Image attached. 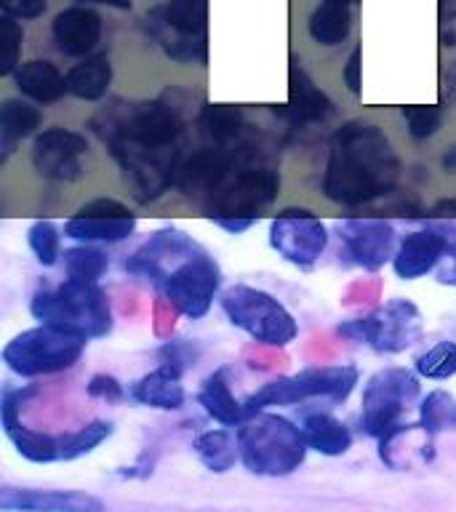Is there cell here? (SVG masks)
<instances>
[{
	"instance_id": "cell-1",
	"label": "cell",
	"mask_w": 456,
	"mask_h": 512,
	"mask_svg": "<svg viewBox=\"0 0 456 512\" xmlns=\"http://www.w3.org/2000/svg\"><path fill=\"white\" fill-rule=\"evenodd\" d=\"M400 158L384 128L350 120L331 136L326 174L320 190L336 206H366L395 190Z\"/></svg>"
},
{
	"instance_id": "cell-2",
	"label": "cell",
	"mask_w": 456,
	"mask_h": 512,
	"mask_svg": "<svg viewBox=\"0 0 456 512\" xmlns=\"http://www.w3.org/2000/svg\"><path fill=\"white\" fill-rule=\"evenodd\" d=\"M240 462L251 475L283 478L307 459V440L302 427L272 411H256L238 427Z\"/></svg>"
},
{
	"instance_id": "cell-3",
	"label": "cell",
	"mask_w": 456,
	"mask_h": 512,
	"mask_svg": "<svg viewBox=\"0 0 456 512\" xmlns=\"http://www.w3.org/2000/svg\"><path fill=\"white\" fill-rule=\"evenodd\" d=\"M30 315L38 323L62 328L67 334L102 339L112 331L110 296L99 283H80L64 278L62 286L38 288L30 299Z\"/></svg>"
},
{
	"instance_id": "cell-4",
	"label": "cell",
	"mask_w": 456,
	"mask_h": 512,
	"mask_svg": "<svg viewBox=\"0 0 456 512\" xmlns=\"http://www.w3.org/2000/svg\"><path fill=\"white\" fill-rule=\"evenodd\" d=\"M280 195L278 168L267 166L264 160H256V150L243 142L238 166L232 168L227 182L203 203L206 216L211 222L219 219H256L267 206H272Z\"/></svg>"
},
{
	"instance_id": "cell-5",
	"label": "cell",
	"mask_w": 456,
	"mask_h": 512,
	"mask_svg": "<svg viewBox=\"0 0 456 512\" xmlns=\"http://www.w3.org/2000/svg\"><path fill=\"white\" fill-rule=\"evenodd\" d=\"M224 318L264 347H288L299 336V320L278 296L256 286L235 283L219 296Z\"/></svg>"
},
{
	"instance_id": "cell-6",
	"label": "cell",
	"mask_w": 456,
	"mask_h": 512,
	"mask_svg": "<svg viewBox=\"0 0 456 512\" xmlns=\"http://www.w3.org/2000/svg\"><path fill=\"white\" fill-rule=\"evenodd\" d=\"M360 371L352 363H336V366H307L299 374L278 376L272 382L262 384L251 392L243 406L246 414L267 411L272 406H296L310 398H326L331 403H344L352 390L358 387Z\"/></svg>"
},
{
	"instance_id": "cell-7",
	"label": "cell",
	"mask_w": 456,
	"mask_h": 512,
	"mask_svg": "<svg viewBox=\"0 0 456 512\" xmlns=\"http://www.w3.org/2000/svg\"><path fill=\"white\" fill-rule=\"evenodd\" d=\"M86 347V336L67 334L62 328L38 323L8 339L3 347V363L11 374L22 379H38V376L70 371L83 358Z\"/></svg>"
},
{
	"instance_id": "cell-8",
	"label": "cell",
	"mask_w": 456,
	"mask_h": 512,
	"mask_svg": "<svg viewBox=\"0 0 456 512\" xmlns=\"http://www.w3.org/2000/svg\"><path fill=\"white\" fill-rule=\"evenodd\" d=\"M336 334L352 342L368 344L379 355H398L411 350L424 336L422 310L406 296H395L363 318L344 320L336 326Z\"/></svg>"
},
{
	"instance_id": "cell-9",
	"label": "cell",
	"mask_w": 456,
	"mask_h": 512,
	"mask_svg": "<svg viewBox=\"0 0 456 512\" xmlns=\"http://www.w3.org/2000/svg\"><path fill=\"white\" fill-rule=\"evenodd\" d=\"M422 376L403 366L379 368L368 376L363 384V400H360V427L368 438H384L398 424H403V414L414 406L422 395Z\"/></svg>"
},
{
	"instance_id": "cell-10",
	"label": "cell",
	"mask_w": 456,
	"mask_h": 512,
	"mask_svg": "<svg viewBox=\"0 0 456 512\" xmlns=\"http://www.w3.org/2000/svg\"><path fill=\"white\" fill-rule=\"evenodd\" d=\"M107 150L118 160L128 190L134 192L139 203H150L163 192L176 187V176L182 168L179 144L176 147H142V144L107 139Z\"/></svg>"
},
{
	"instance_id": "cell-11",
	"label": "cell",
	"mask_w": 456,
	"mask_h": 512,
	"mask_svg": "<svg viewBox=\"0 0 456 512\" xmlns=\"http://www.w3.org/2000/svg\"><path fill=\"white\" fill-rule=\"evenodd\" d=\"M96 134L107 139H123V142L142 144V147H176L184 131V118L179 107L166 99L142 102L126 107L123 115H110L104 126L91 123Z\"/></svg>"
},
{
	"instance_id": "cell-12",
	"label": "cell",
	"mask_w": 456,
	"mask_h": 512,
	"mask_svg": "<svg viewBox=\"0 0 456 512\" xmlns=\"http://www.w3.org/2000/svg\"><path fill=\"white\" fill-rule=\"evenodd\" d=\"M222 288V270L206 248L200 246L179 262L160 283L158 291L171 307L187 320L206 318Z\"/></svg>"
},
{
	"instance_id": "cell-13",
	"label": "cell",
	"mask_w": 456,
	"mask_h": 512,
	"mask_svg": "<svg viewBox=\"0 0 456 512\" xmlns=\"http://www.w3.org/2000/svg\"><path fill=\"white\" fill-rule=\"evenodd\" d=\"M267 243L283 262L312 270L328 248V227L310 208H283L272 216Z\"/></svg>"
},
{
	"instance_id": "cell-14",
	"label": "cell",
	"mask_w": 456,
	"mask_h": 512,
	"mask_svg": "<svg viewBox=\"0 0 456 512\" xmlns=\"http://www.w3.org/2000/svg\"><path fill=\"white\" fill-rule=\"evenodd\" d=\"M136 232V214L115 198H94L83 203L64 222V238L75 243H123Z\"/></svg>"
},
{
	"instance_id": "cell-15",
	"label": "cell",
	"mask_w": 456,
	"mask_h": 512,
	"mask_svg": "<svg viewBox=\"0 0 456 512\" xmlns=\"http://www.w3.org/2000/svg\"><path fill=\"white\" fill-rule=\"evenodd\" d=\"M336 235L342 240L344 254L352 264L366 272H379L384 264H392L398 251V232L384 216H360V219H342L336 224Z\"/></svg>"
},
{
	"instance_id": "cell-16",
	"label": "cell",
	"mask_w": 456,
	"mask_h": 512,
	"mask_svg": "<svg viewBox=\"0 0 456 512\" xmlns=\"http://www.w3.org/2000/svg\"><path fill=\"white\" fill-rule=\"evenodd\" d=\"M88 152V139L78 131L70 128L54 126L35 134L32 142V168L38 171L43 179L51 182H80L86 168H83V155Z\"/></svg>"
},
{
	"instance_id": "cell-17",
	"label": "cell",
	"mask_w": 456,
	"mask_h": 512,
	"mask_svg": "<svg viewBox=\"0 0 456 512\" xmlns=\"http://www.w3.org/2000/svg\"><path fill=\"white\" fill-rule=\"evenodd\" d=\"M198 248V240H192L187 232L166 227V230L152 232L150 238L123 262V267H126V272H131L136 278L150 280L152 286L158 288L166 280L168 272L174 270L179 262H184L187 256L195 254Z\"/></svg>"
},
{
	"instance_id": "cell-18",
	"label": "cell",
	"mask_w": 456,
	"mask_h": 512,
	"mask_svg": "<svg viewBox=\"0 0 456 512\" xmlns=\"http://www.w3.org/2000/svg\"><path fill=\"white\" fill-rule=\"evenodd\" d=\"M240 150H243V144H240ZM240 150H227V147L211 144V147L192 152L190 158L182 160V168L176 176V190L182 192L184 198L206 203L227 182L232 168L238 166Z\"/></svg>"
},
{
	"instance_id": "cell-19",
	"label": "cell",
	"mask_w": 456,
	"mask_h": 512,
	"mask_svg": "<svg viewBox=\"0 0 456 512\" xmlns=\"http://www.w3.org/2000/svg\"><path fill=\"white\" fill-rule=\"evenodd\" d=\"M3 512H107L99 496L88 491L59 488H0Z\"/></svg>"
},
{
	"instance_id": "cell-20",
	"label": "cell",
	"mask_w": 456,
	"mask_h": 512,
	"mask_svg": "<svg viewBox=\"0 0 456 512\" xmlns=\"http://www.w3.org/2000/svg\"><path fill=\"white\" fill-rule=\"evenodd\" d=\"M446 256V240L430 224L422 230H414L403 235L398 243V251L392 256V272L398 280H419L424 275L438 270V264Z\"/></svg>"
},
{
	"instance_id": "cell-21",
	"label": "cell",
	"mask_w": 456,
	"mask_h": 512,
	"mask_svg": "<svg viewBox=\"0 0 456 512\" xmlns=\"http://www.w3.org/2000/svg\"><path fill=\"white\" fill-rule=\"evenodd\" d=\"M56 48L67 56H88L102 40V16L86 6L59 11L51 22Z\"/></svg>"
},
{
	"instance_id": "cell-22",
	"label": "cell",
	"mask_w": 456,
	"mask_h": 512,
	"mask_svg": "<svg viewBox=\"0 0 456 512\" xmlns=\"http://www.w3.org/2000/svg\"><path fill=\"white\" fill-rule=\"evenodd\" d=\"M331 110H334L331 99L312 83L310 75L304 72L302 62L291 59V72H288V104L283 115L291 123H296V126H304V123L326 120L331 115Z\"/></svg>"
},
{
	"instance_id": "cell-23",
	"label": "cell",
	"mask_w": 456,
	"mask_h": 512,
	"mask_svg": "<svg viewBox=\"0 0 456 512\" xmlns=\"http://www.w3.org/2000/svg\"><path fill=\"white\" fill-rule=\"evenodd\" d=\"M182 376L176 368L160 363L155 371L144 374L128 387V398L136 400L139 406L160 408V411H179L187 400Z\"/></svg>"
},
{
	"instance_id": "cell-24",
	"label": "cell",
	"mask_w": 456,
	"mask_h": 512,
	"mask_svg": "<svg viewBox=\"0 0 456 512\" xmlns=\"http://www.w3.org/2000/svg\"><path fill=\"white\" fill-rule=\"evenodd\" d=\"M150 32L168 30L182 38H206L208 0H168L166 6L147 11Z\"/></svg>"
},
{
	"instance_id": "cell-25",
	"label": "cell",
	"mask_w": 456,
	"mask_h": 512,
	"mask_svg": "<svg viewBox=\"0 0 456 512\" xmlns=\"http://www.w3.org/2000/svg\"><path fill=\"white\" fill-rule=\"evenodd\" d=\"M11 78H14L19 94L38 104H54L67 94V78L48 59H32V62L19 64Z\"/></svg>"
},
{
	"instance_id": "cell-26",
	"label": "cell",
	"mask_w": 456,
	"mask_h": 512,
	"mask_svg": "<svg viewBox=\"0 0 456 512\" xmlns=\"http://www.w3.org/2000/svg\"><path fill=\"white\" fill-rule=\"evenodd\" d=\"M198 403L222 427H240L248 419L246 406L232 395L230 382H227V368L224 366L216 368L214 374H208L203 379L198 390Z\"/></svg>"
},
{
	"instance_id": "cell-27",
	"label": "cell",
	"mask_w": 456,
	"mask_h": 512,
	"mask_svg": "<svg viewBox=\"0 0 456 512\" xmlns=\"http://www.w3.org/2000/svg\"><path fill=\"white\" fill-rule=\"evenodd\" d=\"M299 427L310 451H318L320 456H344L352 448L350 427L326 411H312L304 416Z\"/></svg>"
},
{
	"instance_id": "cell-28",
	"label": "cell",
	"mask_w": 456,
	"mask_h": 512,
	"mask_svg": "<svg viewBox=\"0 0 456 512\" xmlns=\"http://www.w3.org/2000/svg\"><path fill=\"white\" fill-rule=\"evenodd\" d=\"M67 78V94L80 102H99L107 96L112 86V62L107 54L86 56L83 62L70 67Z\"/></svg>"
},
{
	"instance_id": "cell-29",
	"label": "cell",
	"mask_w": 456,
	"mask_h": 512,
	"mask_svg": "<svg viewBox=\"0 0 456 512\" xmlns=\"http://www.w3.org/2000/svg\"><path fill=\"white\" fill-rule=\"evenodd\" d=\"M352 0H320V6L312 11L307 32L318 46H339L350 38L352 30Z\"/></svg>"
},
{
	"instance_id": "cell-30",
	"label": "cell",
	"mask_w": 456,
	"mask_h": 512,
	"mask_svg": "<svg viewBox=\"0 0 456 512\" xmlns=\"http://www.w3.org/2000/svg\"><path fill=\"white\" fill-rule=\"evenodd\" d=\"M43 123V112L32 107L24 99H6L0 107V150L8 158L16 150V144L30 139Z\"/></svg>"
},
{
	"instance_id": "cell-31",
	"label": "cell",
	"mask_w": 456,
	"mask_h": 512,
	"mask_svg": "<svg viewBox=\"0 0 456 512\" xmlns=\"http://www.w3.org/2000/svg\"><path fill=\"white\" fill-rule=\"evenodd\" d=\"M192 451L200 459V464L211 472H230L235 464L240 462V443L238 432H232L230 427H216V430L200 432Z\"/></svg>"
},
{
	"instance_id": "cell-32",
	"label": "cell",
	"mask_w": 456,
	"mask_h": 512,
	"mask_svg": "<svg viewBox=\"0 0 456 512\" xmlns=\"http://www.w3.org/2000/svg\"><path fill=\"white\" fill-rule=\"evenodd\" d=\"M64 275L80 283H99L110 270V256L96 243H78L62 254Z\"/></svg>"
},
{
	"instance_id": "cell-33",
	"label": "cell",
	"mask_w": 456,
	"mask_h": 512,
	"mask_svg": "<svg viewBox=\"0 0 456 512\" xmlns=\"http://www.w3.org/2000/svg\"><path fill=\"white\" fill-rule=\"evenodd\" d=\"M419 427L427 438L440 432H456V398L448 390H432L419 400Z\"/></svg>"
},
{
	"instance_id": "cell-34",
	"label": "cell",
	"mask_w": 456,
	"mask_h": 512,
	"mask_svg": "<svg viewBox=\"0 0 456 512\" xmlns=\"http://www.w3.org/2000/svg\"><path fill=\"white\" fill-rule=\"evenodd\" d=\"M200 126L206 136L219 147H227L232 142H240L246 118L240 107H227V104H216V107H203L200 112Z\"/></svg>"
},
{
	"instance_id": "cell-35",
	"label": "cell",
	"mask_w": 456,
	"mask_h": 512,
	"mask_svg": "<svg viewBox=\"0 0 456 512\" xmlns=\"http://www.w3.org/2000/svg\"><path fill=\"white\" fill-rule=\"evenodd\" d=\"M112 432H115V427H112V422H107V419H94V422L83 424L78 430L64 432L62 459H59V462H75L80 456L94 454L96 448L102 446Z\"/></svg>"
},
{
	"instance_id": "cell-36",
	"label": "cell",
	"mask_w": 456,
	"mask_h": 512,
	"mask_svg": "<svg viewBox=\"0 0 456 512\" xmlns=\"http://www.w3.org/2000/svg\"><path fill=\"white\" fill-rule=\"evenodd\" d=\"M414 371L430 382H448L456 376V342L443 339L419 352L414 360Z\"/></svg>"
},
{
	"instance_id": "cell-37",
	"label": "cell",
	"mask_w": 456,
	"mask_h": 512,
	"mask_svg": "<svg viewBox=\"0 0 456 512\" xmlns=\"http://www.w3.org/2000/svg\"><path fill=\"white\" fill-rule=\"evenodd\" d=\"M27 246L40 267H54L62 259V232L51 219H38L27 227Z\"/></svg>"
},
{
	"instance_id": "cell-38",
	"label": "cell",
	"mask_w": 456,
	"mask_h": 512,
	"mask_svg": "<svg viewBox=\"0 0 456 512\" xmlns=\"http://www.w3.org/2000/svg\"><path fill=\"white\" fill-rule=\"evenodd\" d=\"M24 46V30L22 24L16 22L14 16H0V75L8 78L14 75L19 67V56Z\"/></svg>"
},
{
	"instance_id": "cell-39",
	"label": "cell",
	"mask_w": 456,
	"mask_h": 512,
	"mask_svg": "<svg viewBox=\"0 0 456 512\" xmlns=\"http://www.w3.org/2000/svg\"><path fill=\"white\" fill-rule=\"evenodd\" d=\"M400 118L406 120V131L414 142H427L443 126V110L440 107H403Z\"/></svg>"
},
{
	"instance_id": "cell-40",
	"label": "cell",
	"mask_w": 456,
	"mask_h": 512,
	"mask_svg": "<svg viewBox=\"0 0 456 512\" xmlns=\"http://www.w3.org/2000/svg\"><path fill=\"white\" fill-rule=\"evenodd\" d=\"M158 358L160 363H166V366L176 368L179 374H184V371H190V368L198 363L200 350L190 342V339H171V342L160 344Z\"/></svg>"
},
{
	"instance_id": "cell-41",
	"label": "cell",
	"mask_w": 456,
	"mask_h": 512,
	"mask_svg": "<svg viewBox=\"0 0 456 512\" xmlns=\"http://www.w3.org/2000/svg\"><path fill=\"white\" fill-rule=\"evenodd\" d=\"M86 392L91 398L107 400V403H120V400L126 398V390H123V384L110 374H94L88 379Z\"/></svg>"
},
{
	"instance_id": "cell-42",
	"label": "cell",
	"mask_w": 456,
	"mask_h": 512,
	"mask_svg": "<svg viewBox=\"0 0 456 512\" xmlns=\"http://www.w3.org/2000/svg\"><path fill=\"white\" fill-rule=\"evenodd\" d=\"M0 8L14 19H38L46 14V0H0Z\"/></svg>"
},
{
	"instance_id": "cell-43",
	"label": "cell",
	"mask_w": 456,
	"mask_h": 512,
	"mask_svg": "<svg viewBox=\"0 0 456 512\" xmlns=\"http://www.w3.org/2000/svg\"><path fill=\"white\" fill-rule=\"evenodd\" d=\"M342 80L352 96H360V91H363V64H360V46H355L350 51V59H347V64H344Z\"/></svg>"
},
{
	"instance_id": "cell-44",
	"label": "cell",
	"mask_w": 456,
	"mask_h": 512,
	"mask_svg": "<svg viewBox=\"0 0 456 512\" xmlns=\"http://www.w3.org/2000/svg\"><path fill=\"white\" fill-rule=\"evenodd\" d=\"M435 280L440 286H456V256H443V262L435 270Z\"/></svg>"
},
{
	"instance_id": "cell-45",
	"label": "cell",
	"mask_w": 456,
	"mask_h": 512,
	"mask_svg": "<svg viewBox=\"0 0 456 512\" xmlns=\"http://www.w3.org/2000/svg\"><path fill=\"white\" fill-rule=\"evenodd\" d=\"M214 224L216 227H222L224 232H230V235H243V232H248L254 227L256 219H219V222Z\"/></svg>"
},
{
	"instance_id": "cell-46",
	"label": "cell",
	"mask_w": 456,
	"mask_h": 512,
	"mask_svg": "<svg viewBox=\"0 0 456 512\" xmlns=\"http://www.w3.org/2000/svg\"><path fill=\"white\" fill-rule=\"evenodd\" d=\"M440 168H443L446 174H454L456 171V144L446 147V152L440 155Z\"/></svg>"
},
{
	"instance_id": "cell-47",
	"label": "cell",
	"mask_w": 456,
	"mask_h": 512,
	"mask_svg": "<svg viewBox=\"0 0 456 512\" xmlns=\"http://www.w3.org/2000/svg\"><path fill=\"white\" fill-rule=\"evenodd\" d=\"M80 3H99V6L118 8V11H131L134 8V0H80Z\"/></svg>"
},
{
	"instance_id": "cell-48",
	"label": "cell",
	"mask_w": 456,
	"mask_h": 512,
	"mask_svg": "<svg viewBox=\"0 0 456 512\" xmlns=\"http://www.w3.org/2000/svg\"><path fill=\"white\" fill-rule=\"evenodd\" d=\"M358 3H360V0H352V6H358Z\"/></svg>"
}]
</instances>
